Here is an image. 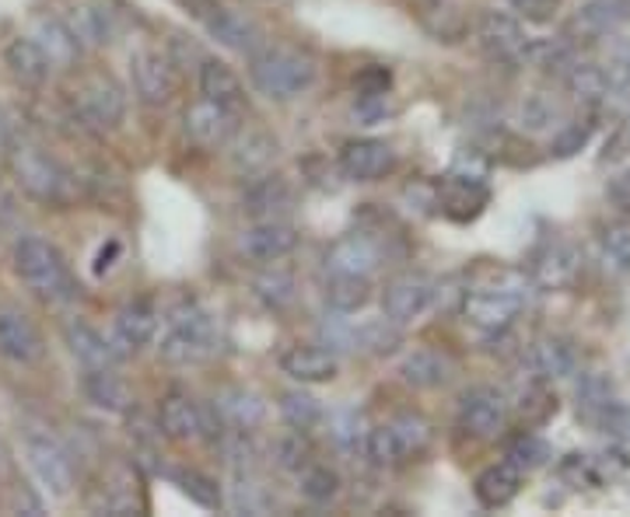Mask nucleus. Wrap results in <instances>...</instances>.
I'll return each mask as SVG.
<instances>
[{"mask_svg": "<svg viewBox=\"0 0 630 517\" xmlns=\"http://www.w3.org/2000/svg\"><path fill=\"white\" fill-rule=\"evenodd\" d=\"M529 280L515 270H484L469 283L463 315L480 333H505L526 308Z\"/></svg>", "mask_w": 630, "mask_h": 517, "instance_id": "1", "label": "nucleus"}, {"mask_svg": "<svg viewBox=\"0 0 630 517\" xmlns=\"http://www.w3.org/2000/svg\"><path fill=\"white\" fill-rule=\"evenodd\" d=\"M250 81L270 102H291L316 81V60L291 46H259L250 56Z\"/></svg>", "mask_w": 630, "mask_h": 517, "instance_id": "2", "label": "nucleus"}, {"mask_svg": "<svg viewBox=\"0 0 630 517\" xmlns=\"http://www.w3.org/2000/svg\"><path fill=\"white\" fill-rule=\"evenodd\" d=\"M11 171H14V182L22 186V193L43 206H70L78 200V182H74L70 171L56 161L53 155H46L43 147H32L22 144L14 147L11 144Z\"/></svg>", "mask_w": 630, "mask_h": 517, "instance_id": "3", "label": "nucleus"}, {"mask_svg": "<svg viewBox=\"0 0 630 517\" xmlns=\"http://www.w3.org/2000/svg\"><path fill=\"white\" fill-rule=\"evenodd\" d=\"M14 270L18 277H22V283L29 286V291L35 297L43 301H70L74 294H78V283H74L67 262L60 256V248L49 245L46 238H22L14 248Z\"/></svg>", "mask_w": 630, "mask_h": 517, "instance_id": "4", "label": "nucleus"}, {"mask_svg": "<svg viewBox=\"0 0 630 517\" xmlns=\"http://www.w3.org/2000/svg\"><path fill=\"white\" fill-rule=\"evenodd\" d=\"M162 357L168 363H203L218 353V329L214 318H210L197 301H183L176 304V312L168 315V329L162 336Z\"/></svg>", "mask_w": 630, "mask_h": 517, "instance_id": "5", "label": "nucleus"}, {"mask_svg": "<svg viewBox=\"0 0 630 517\" xmlns=\"http://www.w3.org/2000/svg\"><path fill=\"white\" fill-rule=\"evenodd\" d=\"M74 116L81 120V126L95 133L117 130L126 116V91L117 78L109 74H95L78 91H74Z\"/></svg>", "mask_w": 630, "mask_h": 517, "instance_id": "6", "label": "nucleus"}, {"mask_svg": "<svg viewBox=\"0 0 630 517\" xmlns=\"http://www.w3.org/2000/svg\"><path fill=\"white\" fill-rule=\"evenodd\" d=\"M25 454H29V465L40 479V486L64 501V496L74 493V458L70 451L46 430H29L25 434Z\"/></svg>", "mask_w": 630, "mask_h": 517, "instance_id": "7", "label": "nucleus"}, {"mask_svg": "<svg viewBox=\"0 0 630 517\" xmlns=\"http://www.w3.org/2000/svg\"><path fill=\"white\" fill-rule=\"evenodd\" d=\"M130 78H133V94L147 105V109H165L176 99V67H172V56L158 49H137L130 56Z\"/></svg>", "mask_w": 630, "mask_h": 517, "instance_id": "8", "label": "nucleus"}, {"mask_svg": "<svg viewBox=\"0 0 630 517\" xmlns=\"http://www.w3.org/2000/svg\"><path fill=\"white\" fill-rule=\"evenodd\" d=\"M239 126H242L239 123V109H228V105L210 102V99H197L183 116L186 137L194 141L197 147H207V150H218V147L232 144Z\"/></svg>", "mask_w": 630, "mask_h": 517, "instance_id": "9", "label": "nucleus"}, {"mask_svg": "<svg viewBox=\"0 0 630 517\" xmlns=\"http://www.w3.org/2000/svg\"><path fill=\"white\" fill-rule=\"evenodd\" d=\"M455 424H460L463 434H469L476 440H490V437H498L508 424V402L498 389L476 385L460 398Z\"/></svg>", "mask_w": 630, "mask_h": 517, "instance_id": "10", "label": "nucleus"}, {"mask_svg": "<svg viewBox=\"0 0 630 517\" xmlns=\"http://www.w3.org/2000/svg\"><path fill=\"white\" fill-rule=\"evenodd\" d=\"M389 248L372 232H347L327 248V270L330 273H351V277H372L386 262Z\"/></svg>", "mask_w": 630, "mask_h": 517, "instance_id": "11", "label": "nucleus"}, {"mask_svg": "<svg viewBox=\"0 0 630 517\" xmlns=\"http://www.w3.org/2000/svg\"><path fill=\"white\" fill-rule=\"evenodd\" d=\"M476 40H480L484 53L494 64H522L529 56V35L522 32L519 18H511L505 11H484L480 25H476Z\"/></svg>", "mask_w": 630, "mask_h": 517, "instance_id": "12", "label": "nucleus"}, {"mask_svg": "<svg viewBox=\"0 0 630 517\" xmlns=\"http://www.w3.org/2000/svg\"><path fill=\"white\" fill-rule=\"evenodd\" d=\"M336 165L351 182H378L396 168V150L389 141L357 137V141H347L340 147Z\"/></svg>", "mask_w": 630, "mask_h": 517, "instance_id": "13", "label": "nucleus"}, {"mask_svg": "<svg viewBox=\"0 0 630 517\" xmlns=\"http://www.w3.org/2000/svg\"><path fill=\"white\" fill-rule=\"evenodd\" d=\"M200 14V22L207 29L210 40H218L221 46L228 49H235V53H245V56H253L263 43V29L253 22L250 14H242L235 8H221V4H210L207 11H197Z\"/></svg>", "mask_w": 630, "mask_h": 517, "instance_id": "14", "label": "nucleus"}, {"mask_svg": "<svg viewBox=\"0 0 630 517\" xmlns=\"http://www.w3.org/2000/svg\"><path fill=\"white\" fill-rule=\"evenodd\" d=\"M434 301V283L420 273H399L382 291V315L396 325H407L420 318Z\"/></svg>", "mask_w": 630, "mask_h": 517, "instance_id": "15", "label": "nucleus"}, {"mask_svg": "<svg viewBox=\"0 0 630 517\" xmlns=\"http://www.w3.org/2000/svg\"><path fill=\"white\" fill-rule=\"evenodd\" d=\"M578 416L606 434H627V409L603 374H588L578 385Z\"/></svg>", "mask_w": 630, "mask_h": 517, "instance_id": "16", "label": "nucleus"}, {"mask_svg": "<svg viewBox=\"0 0 630 517\" xmlns=\"http://www.w3.org/2000/svg\"><path fill=\"white\" fill-rule=\"evenodd\" d=\"M0 357L32 368L46 357V342L40 325L18 308H0Z\"/></svg>", "mask_w": 630, "mask_h": 517, "instance_id": "17", "label": "nucleus"}, {"mask_svg": "<svg viewBox=\"0 0 630 517\" xmlns=\"http://www.w3.org/2000/svg\"><path fill=\"white\" fill-rule=\"evenodd\" d=\"M158 430L168 440H176V445H197V440L210 434L203 409L194 402V395L183 389H172L158 402Z\"/></svg>", "mask_w": 630, "mask_h": 517, "instance_id": "18", "label": "nucleus"}, {"mask_svg": "<svg viewBox=\"0 0 630 517\" xmlns=\"http://www.w3.org/2000/svg\"><path fill=\"white\" fill-rule=\"evenodd\" d=\"M582 277V252L567 241L543 245L529 266V280L543 286V291H564Z\"/></svg>", "mask_w": 630, "mask_h": 517, "instance_id": "19", "label": "nucleus"}, {"mask_svg": "<svg viewBox=\"0 0 630 517\" xmlns=\"http://www.w3.org/2000/svg\"><path fill=\"white\" fill-rule=\"evenodd\" d=\"M239 248L242 256L253 262H280L298 248V232L288 221H256L253 227L242 232Z\"/></svg>", "mask_w": 630, "mask_h": 517, "instance_id": "20", "label": "nucleus"}, {"mask_svg": "<svg viewBox=\"0 0 630 517\" xmlns=\"http://www.w3.org/2000/svg\"><path fill=\"white\" fill-rule=\"evenodd\" d=\"M280 371L288 374L298 385H327L340 374V360L322 350V347H312V342H295L280 353Z\"/></svg>", "mask_w": 630, "mask_h": 517, "instance_id": "21", "label": "nucleus"}, {"mask_svg": "<svg viewBox=\"0 0 630 517\" xmlns=\"http://www.w3.org/2000/svg\"><path fill=\"white\" fill-rule=\"evenodd\" d=\"M455 374V360L434 347H417L399 363V378L413 389H442Z\"/></svg>", "mask_w": 630, "mask_h": 517, "instance_id": "22", "label": "nucleus"}, {"mask_svg": "<svg viewBox=\"0 0 630 517\" xmlns=\"http://www.w3.org/2000/svg\"><path fill=\"white\" fill-rule=\"evenodd\" d=\"M4 67L22 88H43L53 70L46 53L40 49V43H35L32 35H14V40L4 46Z\"/></svg>", "mask_w": 630, "mask_h": 517, "instance_id": "23", "label": "nucleus"}, {"mask_svg": "<svg viewBox=\"0 0 630 517\" xmlns=\"http://www.w3.org/2000/svg\"><path fill=\"white\" fill-rule=\"evenodd\" d=\"M487 196H490L487 186L473 176H449L438 186V203H442V210L455 221H469L480 214L487 206Z\"/></svg>", "mask_w": 630, "mask_h": 517, "instance_id": "24", "label": "nucleus"}, {"mask_svg": "<svg viewBox=\"0 0 630 517\" xmlns=\"http://www.w3.org/2000/svg\"><path fill=\"white\" fill-rule=\"evenodd\" d=\"M67 347L70 353L85 363V371H109L120 363V350L112 347V342L99 333L91 329L88 322H70L67 325Z\"/></svg>", "mask_w": 630, "mask_h": 517, "instance_id": "25", "label": "nucleus"}, {"mask_svg": "<svg viewBox=\"0 0 630 517\" xmlns=\"http://www.w3.org/2000/svg\"><path fill=\"white\" fill-rule=\"evenodd\" d=\"M158 336V308L147 297L123 304L117 312V342L123 350H141Z\"/></svg>", "mask_w": 630, "mask_h": 517, "instance_id": "26", "label": "nucleus"}, {"mask_svg": "<svg viewBox=\"0 0 630 517\" xmlns=\"http://www.w3.org/2000/svg\"><path fill=\"white\" fill-rule=\"evenodd\" d=\"M242 206L253 221H280L291 210V189L277 176H263L245 189Z\"/></svg>", "mask_w": 630, "mask_h": 517, "instance_id": "27", "label": "nucleus"}, {"mask_svg": "<svg viewBox=\"0 0 630 517\" xmlns=\"http://www.w3.org/2000/svg\"><path fill=\"white\" fill-rule=\"evenodd\" d=\"M519 490H522V469H515L511 462H498V465L484 469L473 483L476 501H480V507H487V510L508 507L515 496H519Z\"/></svg>", "mask_w": 630, "mask_h": 517, "instance_id": "28", "label": "nucleus"}, {"mask_svg": "<svg viewBox=\"0 0 630 517\" xmlns=\"http://www.w3.org/2000/svg\"><path fill=\"white\" fill-rule=\"evenodd\" d=\"M32 40L40 43V49L46 53L49 67H70V64L81 56V43L70 35V29L64 25L60 14L40 18V22H35V29H32Z\"/></svg>", "mask_w": 630, "mask_h": 517, "instance_id": "29", "label": "nucleus"}, {"mask_svg": "<svg viewBox=\"0 0 630 517\" xmlns=\"http://www.w3.org/2000/svg\"><path fill=\"white\" fill-rule=\"evenodd\" d=\"M64 18V25L70 29L74 40L85 46H106L112 40V32H117V25H112V11H106L102 4H74Z\"/></svg>", "mask_w": 630, "mask_h": 517, "instance_id": "30", "label": "nucleus"}, {"mask_svg": "<svg viewBox=\"0 0 630 517\" xmlns=\"http://www.w3.org/2000/svg\"><path fill=\"white\" fill-rule=\"evenodd\" d=\"M200 94L210 102L228 105V109H239V112L245 105V85L224 60H203V67H200Z\"/></svg>", "mask_w": 630, "mask_h": 517, "instance_id": "31", "label": "nucleus"}, {"mask_svg": "<svg viewBox=\"0 0 630 517\" xmlns=\"http://www.w3.org/2000/svg\"><path fill=\"white\" fill-rule=\"evenodd\" d=\"M214 409L218 416L224 419L232 430H242V434H250L263 424V416H266V406L259 402V395L253 392H245V389H228L218 395L214 402Z\"/></svg>", "mask_w": 630, "mask_h": 517, "instance_id": "32", "label": "nucleus"}, {"mask_svg": "<svg viewBox=\"0 0 630 517\" xmlns=\"http://www.w3.org/2000/svg\"><path fill=\"white\" fill-rule=\"evenodd\" d=\"M529 363H532V371H537L540 378L553 381V378H567L571 371H575V347H571L567 339L561 336H543L532 342V350H529Z\"/></svg>", "mask_w": 630, "mask_h": 517, "instance_id": "33", "label": "nucleus"}, {"mask_svg": "<svg viewBox=\"0 0 630 517\" xmlns=\"http://www.w3.org/2000/svg\"><path fill=\"white\" fill-rule=\"evenodd\" d=\"M85 395L88 402H95L99 409H109V413H126L130 409V389H126V381L117 374V368H109V371H88L85 374Z\"/></svg>", "mask_w": 630, "mask_h": 517, "instance_id": "34", "label": "nucleus"}, {"mask_svg": "<svg viewBox=\"0 0 630 517\" xmlns=\"http://www.w3.org/2000/svg\"><path fill=\"white\" fill-rule=\"evenodd\" d=\"M372 301V283L368 277H351V273H330L327 283V304L340 315L361 312Z\"/></svg>", "mask_w": 630, "mask_h": 517, "instance_id": "35", "label": "nucleus"}, {"mask_svg": "<svg viewBox=\"0 0 630 517\" xmlns=\"http://www.w3.org/2000/svg\"><path fill=\"white\" fill-rule=\"evenodd\" d=\"M280 416H284V424H288L291 430L298 434H309L322 424V406H319V398L309 395L305 389H288V392H280Z\"/></svg>", "mask_w": 630, "mask_h": 517, "instance_id": "36", "label": "nucleus"}, {"mask_svg": "<svg viewBox=\"0 0 630 517\" xmlns=\"http://www.w3.org/2000/svg\"><path fill=\"white\" fill-rule=\"evenodd\" d=\"M630 18V0H588L578 11V25L588 29L592 35H609L617 32Z\"/></svg>", "mask_w": 630, "mask_h": 517, "instance_id": "37", "label": "nucleus"}, {"mask_svg": "<svg viewBox=\"0 0 630 517\" xmlns=\"http://www.w3.org/2000/svg\"><path fill=\"white\" fill-rule=\"evenodd\" d=\"M239 144H235V150H232V161H235V168L239 171H245V176H259V171L274 161V141L266 137V133H245L242 137V126H239Z\"/></svg>", "mask_w": 630, "mask_h": 517, "instance_id": "38", "label": "nucleus"}, {"mask_svg": "<svg viewBox=\"0 0 630 517\" xmlns=\"http://www.w3.org/2000/svg\"><path fill=\"white\" fill-rule=\"evenodd\" d=\"M168 479H172V483H176L194 504H200V507H207V510L221 507V490H218V483H214L210 475H203V472H197V469H172Z\"/></svg>", "mask_w": 630, "mask_h": 517, "instance_id": "39", "label": "nucleus"}, {"mask_svg": "<svg viewBox=\"0 0 630 517\" xmlns=\"http://www.w3.org/2000/svg\"><path fill=\"white\" fill-rule=\"evenodd\" d=\"M564 81L585 102H599L603 94L609 91V74L603 67H596V64H567Z\"/></svg>", "mask_w": 630, "mask_h": 517, "instance_id": "40", "label": "nucleus"}, {"mask_svg": "<svg viewBox=\"0 0 630 517\" xmlns=\"http://www.w3.org/2000/svg\"><path fill=\"white\" fill-rule=\"evenodd\" d=\"M393 434L399 440V448H404L407 458H417V454H424L428 445H431V424L424 416H417V413H404V416H396L393 419Z\"/></svg>", "mask_w": 630, "mask_h": 517, "instance_id": "41", "label": "nucleus"}, {"mask_svg": "<svg viewBox=\"0 0 630 517\" xmlns=\"http://www.w3.org/2000/svg\"><path fill=\"white\" fill-rule=\"evenodd\" d=\"M340 493V472L330 465H305L301 469V496L312 504H330Z\"/></svg>", "mask_w": 630, "mask_h": 517, "instance_id": "42", "label": "nucleus"}, {"mask_svg": "<svg viewBox=\"0 0 630 517\" xmlns=\"http://www.w3.org/2000/svg\"><path fill=\"white\" fill-rule=\"evenodd\" d=\"M365 454L372 458L378 469H393V465H404L407 462V454H404V448H399V440H396L389 424L372 427L365 434Z\"/></svg>", "mask_w": 630, "mask_h": 517, "instance_id": "43", "label": "nucleus"}, {"mask_svg": "<svg viewBox=\"0 0 630 517\" xmlns=\"http://www.w3.org/2000/svg\"><path fill=\"white\" fill-rule=\"evenodd\" d=\"M253 294L266 304V308H288V304L295 301V280L288 273H280V270H266L253 280Z\"/></svg>", "mask_w": 630, "mask_h": 517, "instance_id": "44", "label": "nucleus"}, {"mask_svg": "<svg viewBox=\"0 0 630 517\" xmlns=\"http://www.w3.org/2000/svg\"><path fill=\"white\" fill-rule=\"evenodd\" d=\"M508 462L515 469H543L550 462V445L546 440H540L537 434H522V437H515L511 440V448H508Z\"/></svg>", "mask_w": 630, "mask_h": 517, "instance_id": "45", "label": "nucleus"}, {"mask_svg": "<svg viewBox=\"0 0 630 517\" xmlns=\"http://www.w3.org/2000/svg\"><path fill=\"white\" fill-rule=\"evenodd\" d=\"M603 252H606L609 262H614V270L630 273V224H627V221L606 227V235H603Z\"/></svg>", "mask_w": 630, "mask_h": 517, "instance_id": "46", "label": "nucleus"}, {"mask_svg": "<svg viewBox=\"0 0 630 517\" xmlns=\"http://www.w3.org/2000/svg\"><path fill=\"white\" fill-rule=\"evenodd\" d=\"M508 4L515 14L526 18V22H532V25H546L561 11V0H508Z\"/></svg>", "mask_w": 630, "mask_h": 517, "instance_id": "47", "label": "nucleus"}, {"mask_svg": "<svg viewBox=\"0 0 630 517\" xmlns=\"http://www.w3.org/2000/svg\"><path fill=\"white\" fill-rule=\"evenodd\" d=\"M588 133H592L588 123H571V126H564L557 137H553V155H557V158L578 155V150L588 144Z\"/></svg>", "mask_w": 630, "mask_h": 517, "instance_id": "48", "label": "nucleus"}, {"mask_svg": "<svg viewBox=\"0 0 630 517\" xmlns=\"http://www.w3.org/2000/svg\"><path fill=\"white\" fill-rule=\"evenodd\" d=\"M277 462L284 469H291V472H301L305 465H309V448H305V440H301L298 430L291 437L277 440Z\"/></svg>", "mask_w": 630, "mask_h": 517, "instance_id": "49", "label": "nucleus"}, {"mask_svg": "<svg viewBox=\"0 0 630 517\" xmlns=\"http://www.w3.org/2000/svg\"><path fill=\"white\" fill-rule=\"evenodd\" d=\"M606 200L614 203L620 214H630V168L617 171V176H609V182H606Z\"/></svg>", "mask_w": 630, "mask_h": 517, "instance_id": "50", "label": "nucleus"}, {"mask_svg": "<svg viewBox=\"0 0 630 517\" xmlns=\"http://www.w3.org/2000/svg\"><path fill=\"white\" fill-rule=\"evenodd\" d=\"M389 70H382V67H372V70H365L357 78V88H361V94H386L389 91Z\"/></svg>", "mask_w": 630, "mask_h": 517, "instance_id": "51", "label": "nucleus"}, {"mask_svg": "<svg viewBox=\"0 0 630 517\" xmlns=\"http://www.w3.org/2000/svg\"><path fill=\"white\" fill-rule=\"evenodd\" d=\"M112 256H120V241H112V245H109V256H106V248H102V252H99V259H95V273L102 277L106 270H112V262H109Z\"/></svg>", "mask_w": 630, "mask_h": 517, "instance_id": "52", "label": "nucleus"}, {"mask_svg": "<svg viewBox=\"0 0 630 517\" xmlns=\"http://www.w3.org/2000/svg\"><path fill=\"white\" fill-rule=\"evenodd\" d=\"M11 150V126L4 120V112H0V155H8Z\"/></svg>", "mask_w": 630, "mask_h": 517, "instance_id": "53", "label": "nucleus"}]
</instances>
